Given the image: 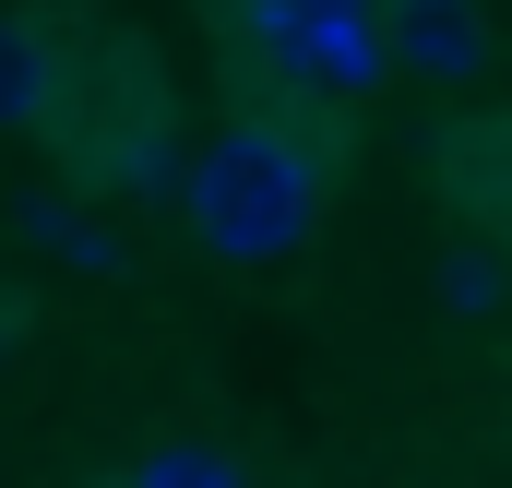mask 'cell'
<instances>
[{
    "instance_id": "obj_5",
    "label": "cell",
    "mask_w": 512,
    "mask_h": 488,
    "mask_svg": "<svg viewBox=\"0 0 512 488\" xmlns=\"http://www.w3.org/2000/svg\"><path fill=\"white\" fill-rule=\"evenodd\" d=\"M393 72H429V84H477L489 72V0H382Z\"/></svg>"
},
{
    "instance_id": "obj_3",
    "label": "cell",
    "mask_w": 512,
    "mask_h": 488,
    "mask_svg": "<svg viewBox=\"0 0 512 488\" xmlns=\"http://www.w3.org/2000/svg\"><path fill=\"white\" fill-rule=\"evenodd\" d=\"M251 36H262V60H274L310 108H358V96L393 72L382 0H262Z\"/></svg>"
},
{
    "instance_id": "obj_2",
    "label": "cell",
    "mask_w": 512,
    "mask_h": 488,
    "mask_svg": "<svg viewBox=\"0 0 512 488\" xmlns=\"http://www.w3.org/2000/svg\"><path fill=\"white\" fill-rule=\"evenodd\" d=\"M179 215L215 262H286L322 215V155L286 120H227L215 143H191V179H179Z\"/></svg>"
},
{
    "instance_id": "obj_6",
    "label": "cell",
    "mask_w": 512,
    "mask_h": 488,
    "mask_svg": "<svg viewBox=\"0 0 512 488\" xmlns=\"http://www.w3.org/2000/svg\"><path fill=\"white\" fill-rule=\"evenodd\" d=\"M12 239L36 250V262H60V274H96V286L131 262V239L84 203V191H24V203H12Z\"/></svg>"
},
{
    "instance_id": "obj_8",
    "label": "cell",
    "mask_w": 512,
    "mask_h": 488,
    "mask_svg": "<svg viewBox=\"0 0 512 488\" xmlns=\"http://www.w3.org/2000/svg\"><path fill=\"white\" fill-rule=\"evenodd\" d=\"M131 488H239V465H227L215 441H155V453L131 465Z\"/></svg>"
},
{
    "instance_id": "obj_1",
    "label": "cell",
    "mask_w": 512,
    "mask_h": 488,
    "mask_svg": "<svg viewBox=\"0 0 512 488\" xmlns=\"http://www.w3.org/2000/svg\"><path fill=\"white\" fill-rule=\"evenodd\" d=\"M48 155H60V179L96 191V203H167V191L191 179L179 96H167V72H155L143 36H84V48H60Z\"/></svg>"
},
{
    "instance_id": "obj_4",
    "label": "cell",
    "mask_w": 512,
    "mask_h": 488,
    "mask_svg": "<svg viewBox=\"0 0 512 488\" xmlns=\"http://www.w3.org/2000/svg\"><path fill=\"white\" fill-rule=\"evenodd\" d=\"M429 191H441V215L477 250L512 239V96L501 108H465L453 131H429Z\"/></svg>"
},
{
    "instance_id": "obj_7",
    "label": "cell",
    "mask_w": 512,
    "mask_h": 488,
    "mask_svg": "<svg viewBox=\"0 0 512 488\" xmlns=\"http://www.w3.org/2000/svg\"><path fill=\"white\" fill-rule=\"evenodd\" d=\"M48 96H60V36L0 12V131H48Z\"/></svg>"
}]
</instances>
